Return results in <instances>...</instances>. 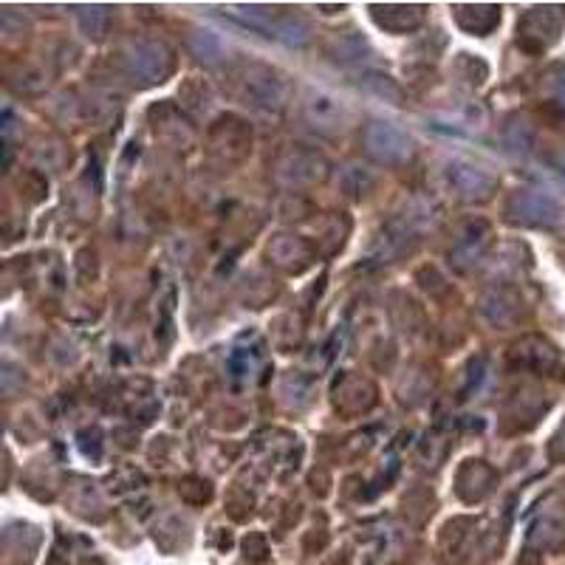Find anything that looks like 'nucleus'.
I'll list each match as a JSON object with an SVG mask.
<instances>
[{
	"label": "nucleus",
	"mask_w": 565,
	"mask_h": 565,
	"mask_svg": "<svg viewBox=\"0 0 565 565\" xmlns=\"http://www.w3.org/2000/svg\"><path fill=\"white\" fill-rule=\"evenodd\" d=\"M368 139V147L374 156H379L381 162H405L410 156V139L394 125H374L365 133Z\"/></svg>",
	"instance_id": "obj_1"
},
{
	"label": "nucleus",
	"mask_w": 565,
	"mask_h": 565,
	"mask_svg": "<svg viewBox=\"0 0 565 565\" xmlns=\"http://www.w3.org/2000/svg\"><path fill=\"white\" fill-rule=\"evenodd\" d=\"M560 173H563V176H565V158H563V162H560Z\"/></svg>",
	"instance_id": "obj_2"
}]
</instances>
